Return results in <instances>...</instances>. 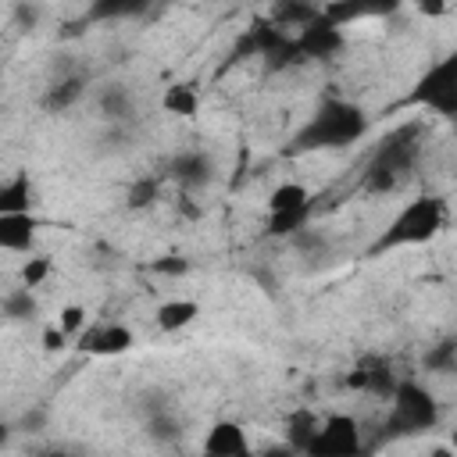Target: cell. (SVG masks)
I'll list each match as a JSON object with an SVG mask.
<instances>
[{
    "label": "cell",
    "mask_w": 457,
    "mask_h": 457,
    "mask_svg": "<svg viewBox=\"0 0 457 457\" xmlns=\"http://www.w3.org/2000/svg\"><path fill=\"white\" fill-rule=\"evenodd\" d=\"M368 132V114L343 96H325L314 114L296 129L289 150L293 154H325V150H346Z\"/></svg>",
    "instance_id": "6da1fadb"
},
{
    "label": "cell",
    "mask_w": 457,
    "mask_h": 457,
    "mask_svg": "<svg viewBox=\"0 0 457 457\" xmlns=\"http://www.w3.org/2000/svg\"><path fill=\"white\" fill-rule=\"evenodd\" d=\"M421 139H425L421 121H403L400 129L386 132L371 150V161L364 168L361 186L375 196H386V193L400 189V182L414 171V164L421 157Z\"/></svg>",
    "instance_id": "7a4b0ae2"
},
{
    "label": "cell",
    "mask_w": 457,
    "mask_h": 457,
    "mask_svg": "<svg viewBox=\"0 0 457 457\" xmlns=\"http://www.w3.org/2000/svg\"><path fill=\"white\" fill-rule=\"evenodd\" d=\"M446 225V200L436 193H421L414 200H407L378 232V239L368 246L371 253H389V250H403V246H421L432 243Z\"/></svg>",
    "instance_id": "3957f363"
},
{
    "label": "cell",
    "mask_w": 457,
    "mask_h": 457,
    "mask_svg": "<svg viewBox=\"0 0 457 457\" xmlns=\"http://www.w3.org/2000/svg\"><path fill=\"white\" fill-rule=\"evenodd\" d=\"M439 425V400L418 378H400L389 396V414L382 425V439H411L425 436Z\"/></svg>",
    "instance_id": "277c9868"
},
{
    "label": "cell",
    "mask_w": 457,
    "mask_h": 457,
    "mask_svg": "<svg viewBox=\"0 0 457 457\" xmlns=\"http://www.w3.org/2000/svg\"><path fill=\"white\" fill-rule=\"evenodd\" d=\"M232 57H236V61H243V57H257L264 71H286V68L303 64L293 32H282V29L271 25L268 18H257V21H250V25L243 29V36L236 39Z\"/></svg>",
    "instance_id": "5b68a950"
},
{
    "label": "cell",
    "mask_w": 457,
    "mask_h": 457,
    "mask_svg": "<svg viewBox=\"0 0 457 457\" xmlns=\"http://www.w3.org/2000/svg\"><path fill=\"white\" fill-rule=\"evenodd\" d=\"M407 104H418L425 111H436L439 118H457V57L446 54L436 61L411 89Z\"/></svg>",
    "instance_id": "8992f818"
},
{
    "label": "cell",
    "mask_w": 457,
    "mask_h": 457,
    "mask_svg": "<svg viewBox=\"0 0 457 457\" xmlns=\"http://www.w3.org/2000/svg\"><path fill=\"white\" fill-rule=\"evenodd\" d=\"M361 450H364V436L357 418L332 411V414H321L318 432L303 450V457H361Z\"/></svg>",
    "instance_id": "52a82bcc"
},
{
    "label": "cell",
    "mask_w": 457,
    "mask_h": 457,
    "mask_svg": "<svg viewBox=\"0 0 457 457\" xmlns=\"http://www.w3.org/2000/svg\"><path fill=\"white\" fill-rule=\"evenodd\" d=\"M396 382H400V371L393 368V361L386 353H364V357H357V364L343 378L346 389L364 393V396H375V400H389L393 389H396Z\"/></svg>",
    "instance_id": "ba28073f"
},
{
    "label": "cell",
    "mask_w": 457,
    "mask_h": 457,
    "mask_svg": "<svg viewBox=\"0 0 457 457\" xmlns=\"http://www.w3.org/2000/svg\"><path fill=\"white\" fill-rule=\"evenodd\" d=\"M161 179H164V182H175L182 196H193V193H200V189L211 186V179H214V161H211L207 150L189 146V150H179V154L164 164V175H161Z\"/></svg>",
    "instance_id": "9c48e42d"
},
{
    "label": "cell",
    "mask_w": 457,
    "mask_h": 457,
    "mask_svg": "<svg viewBox=\"0 0 457 457\" xmlns=\"http://www.w3.org/2000/svg\"><path fill=\"white\" fill-rule=\"evenodd\" d=\"M300 61H336L346 50V32L339 25H332L325 14H318L311 25H303L300 32H293Z\"/></svg>",
    "instance_id": "30bf717a"
},
{
    "label": "cell",
    "mask_w": 457,
    "mask_h": 457,
    "mask_svg": "<svg viewBox=\"0 0 457 457\" xmlns=\"http://www.w3.org/2000/svg\"><path fill=\"white\" fill-rule=\"evenodd\" d=\"M79 346L86 353H93V357H121V353H129L136 346V336L121 321H96V325L82 328Z\"/></svg>",
    "instance_id": "8fae6325"
},
{
    "label": "cell",
    "mask_w": 457,
    "mask_h": 457,
    "mask_svg": "<svg viewBox=\"0 0 457 457\" xmlns=\"http://www.w3.org/2000/svg\"><path fill=\"white\" fill-rule=\"evenodd\" d=\"M200 457H253V446H250V436H246V428H243L239 421L218 418V421L204 432Z\"/></svg>",
    "instance_id": "7c38bea8"
},
{
    "label": "cell",
    "mask_w": 457,
    "mask_h": 457,
    "mask_svg": "<svg viewBox=\"0 0 457 457\" xmlns=\"http://www.w3.org/2000/svg\"><path fill=\"white\" fill-rule=\"evenodd\" d=\"M36 214H0V250L36 253Z\"/></svg>",
    "instance_id": "4fadbf2b"
},
{
    "label": "cell",
    "mask_w": 457,
    "mask_h": 457,
    "mask_svg": "<svg viewBox=\"0 0 457 457\" xmlns=\"http://www.w3.org/2000/svg\"><path fill=\"white\" fill-rule=\"evenodd\" d=\"M86 86H89L86 71H68V75H57V79L46 86V93H43V107H46L50 114H61V111L75 107V104L86 96Z\"/></svg>",
    "instance_id": "5bb4252c"
},
{
    "label": "cell",
    "mask_w": 457,
    "mask_h": 457,
    "mask_svg": "<svg viewBox=\"0 0 457 457\" xmlns=\"http://www.w3.org/2000/svg\"><path fill=\"white\" fill-rule=\"evenodd\" d=\"M96 107L104 114V121H114V125H125L136 118V93L125 86V82H107L96 96Z\"/></svg>",
    "instance_id": "9a60e30c"
},
{
    "label": "cell",
    "mask_w": 457,
    "mask_h": 457,
    "mask_svg": "<svg viewBox=\"0 0 457 457\" xmlns=\"http://www.w3.org/2000/svg\"><path fill=\"white\" fill-rule=\"evenodd\" d=\"M196 318H200V303L189 300V296H171V300H164V303L154 311V321H157L161 332H182V328H189Z\"/></svg>",
    "instance_id": "2e32d148"
},
{
    "label": "cell",
    "mask_w": 457,
    "mask_h": 457,
    "mask_svg": "<svg viewBox=\"0 0 457 457\" xmlns=\"http://www.w3.org/2000/svg\"><path fill=\"white\" fill-rule=\"evenodd\" d=\"M0 214H32V179L18 171L0 182Z\"/></svg>",
    "instance_id": "e0dca14e"
},
{
    "label": "cell",
    "mask_w": 457,
    "mask_h": 457,
    "mask_svg": "<svg viewBox=\"0 0 457 457\" xmlns=\"http://www.w3.org/2000/svg\"><path fill=\"white\" fill-rule=\"evenodd\" d=\"M318 421H321V414H314L311 407H296V411H289L286 414V446H293L296 453H303L307 446H311V439H314V432H318Z\"/></svg>",
    "instance_id": "ac0fdd59"
},
{
    "label": "cell",
    "mask_w": 457,
    "mask_h": 457,
    "mask_svg": "<svg viewBox=\"0 0 457 457\" xmlns=\"http://www.w3.org/2000/svg\"><path fill=\"white\" fill-rule=\"evenodd\" d=\"M321 14L318 4H300V0H286V4H275L268 11V21L278 25L282 32H300L303 25H311L314 18Z\"/></svg>",
    "instance_id": "d6986e66"
},
{
    "label": "cell",
    "mask_w": 457,
    "mask_h": 457,
    "mask_svg": "<svg viewBox=\"0 0 457 457\" xmlns=\"http://www.w3.org/2000/svg\"><path fill=\"white\" fill-rule=\"evenodd\" d=\"M314 207V193L303 182H278L268 193V214H286V211H303Z\"/></svg>",
    "instance_id": "ffe728a7"
},
{
    "label": "cell",
    "mask_w": 457,
    "mask_h": 457,
    "mask_svg": "<svg viewBox=\"0 0 457 457\" xmlns=\"http://www.w3.org/2000/svg\"><path fill=\"white\" fill-rule=\"evenodd\" d=\"M161 107H164V114H171V118H196V111H200V93L193 89V82H171V86H164V93H161Z\"/></svg>",
    "instance_id": "44dd1931"
},
{
    "label": "cell",
    "mask_w": 457,
    "mask_h": 457,
    "mask_svg": "<svg viewBox=\"0 0 457 457\" xmlns=\"http://www.w3.org/2000/svg\"><path fill=\"white\" fill-rule=\"evenodd\" d=\"M0 311H4V318H7V321H32V318L39 314V303H36L32 289L18 286V289L4 293V300H0Z\"/></svg>",
    "instance_id": "7402d4cb"
},
{
    "label": "cell",
    "mask_w": 457,
    "mask_h": 457,
    "mask_svg": "<svg viewBox=\"0 0 457 457\" xmlns=\"http://www.w3.org/2000/svg\"><path fill=\"white\" fill-rule=\"evenodd\" d=\"M161 186H164L161 175H143V179H136V182L125 189V207H129V211H146V207H154L157 196H161Z\"/></svg>",
    "instance_id": "603a6c76"
},
{
    "label": "cell",
    "mask_w": 457,
    "mask_h": 457,
    "mask_svg": "<svg viewBox=\"0 0 457 457\" xmlns=\"http://www.w3.org/2000/svg\"><path fill=\"white\" fill-rule=\"evenodd\" d=\"M143 4H125V0H100L86 7V21H118V18H136L143 14Z\"/></svg>",
    "instance_id": "cb8c5ba5"
},
{
    "label": "cell",
    "mask_w": 457,
    "mask_h": 457,
    "mask_svg": "<svg viewBox=\"0 0 457 457\" xmlns=\"http://www.w3.org/2000/svg\"><path fill=\"white\" fill-rule=\"evenodd\" d=\"M50 275H54V261L46 253H29L25 264H21V271H18V278H21L25 289H39Z\"/></svg>",
    "instance_id": "d4e9b609"
},
{
    "label": "cell",
    "mask_w": 457,
    "mask_h": 457,
    "mask_svg": "<svg viewBox=\"0 0 457 457\" xmlns=\"http://www.w3.org/2000/svg\"><path fill=\"white\" fill-rule=\"evenodd\" d=\"M146 436H150L154 443H171V439L179 436V418H175L168 407L150 411V414H146Z\"/></svg>",
    "instance_id": "484cf974"
},
{
    "label": "cell",
    "mask_w": 457,
    "mask_h": 457,
    "mask_svg": "<svg viewBox=\"0 0 457 457\" xmlns=\"http://www.w3.org/2000/svg\"><path fill=\"white\" fill-rule=\"evenodd\" d=\"M453 364H457V343H453V339H443V343H436V346L425 353V368H428V371L450 375Z\"/></svg>",
    "instance_id": "4316f807"
},
{
    "label": "cell",
    "mask_w": 457,
    "mask_h": 457,
    "mask_svg": "<svg viewBox=\"0 0 457 457\" xmlns=\"http://www.w3.org/2000/svg\"><path fill=\"white\" fill-rule=\"evenodd\" d=\"M89 325V318H86V307H79V303H68V307H61V314H57V328L71 339H79L82 336V328Z\"/></svg>",
    "instance_id": "83f0119b"
},
{
    "label": "cell",
    "mask_w": 457,
    "mask_h": 457,
    "mask_svg": "<svg viewBox=\"0 0 457 457\" xmlns=\"http://www.w3.org/2000/svg\"><path fill=\"white\" fill-rule=\"evenodd\" d=\"M64 339H68V336H64L57 325L43 328V350H46V353H54V350H64Z\"/></svg>",
    "instance_id": "f1b7e54d"
},
{
    "label": "cell",
    "mask_w": 457,
    "mask_h": 457,
    "mask_svg": "<svg viewBox=\"0 0 457 457\" xmlns=\"http://www.w3.org/2000/svg\"><path fill=\"white\" fill-rule=\"evenodd\" d=\"M253 457H303V453H296V450L286 446V443H271V446H264V450H253Z\"/></svg>",
    "instance_id": "f546056e"
},
{
    "label": "cell",
    "mask_w": 457,
    "mask_h": 457,
    "mask_svg": "<svg viewBox=\"0 0 457 457\" xmlns=\"http://www.w3.org/2000/svg\"><path fill=\"white\" fill-rule=\"evenodd\" d=\"M43 418H46L43 411H32V414H25V418H21L25 432H43V428H39V425H43Z\"/></svg>",
    "instance_id": "4dcf8cb0"
},
{
    "label": "cell",
    "mask_w": 457,
    "mask_h": 457,
    "mask_svg": "<svg viewBox=\"0 0 457 457\" xmlns=\"http://www.w3.org/2000/svg\"><path fill=\"white\" fill-rule=\"evenodd\" d=\"M157 271H186V261H157Z\"/></svg>",
    "instance_id": "1f68e13d"
},
{
    "label": "cell",
    "mask_w": 457,
    "mask_h": 457,
    "mask_svg": "<svg viewBox=\"0 0 457 457\" xmlns=\"http://www.w3.org/2000/svg\"><path fill=\"white\" fill-rule=\"evenodd\" d=\"M428 457H453V450L439 443V446H432V450H428Z\"/></svg>",
    "instance_id": "d6a6232c"
},
{
    "label": "cell",
    "mask_w": 457,
    "mask_h": 457,
    "mask_svg": "<svg viewBox=\"0 0 457 457\" xmlns=\"http://www.w3.org/2000/svg\"><path fill=\"white\" fill-rule=\"evenodd\" d=\"M7 439H11V425H7V421H0V446H4Z\"/></svg>",
    "instance_id": "836d02e7"
}]
</instances>
